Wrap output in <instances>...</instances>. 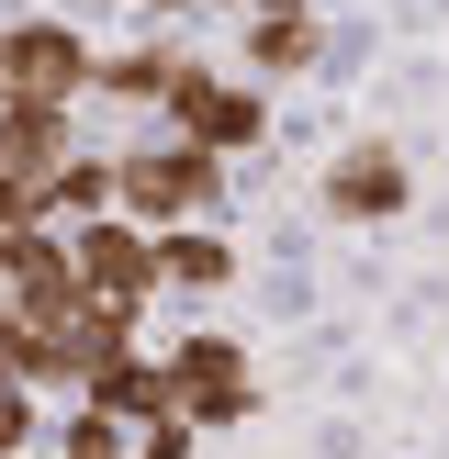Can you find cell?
I'll return each instance as SVG.
<instances>
[{
	"label": "cell",
	"instance_id": "cell-8",
	"mask_svg": "<svg viewBox=\"0 0 449 459\" xmlns=\"http://www.w3.org/2000/svg\"><path fill=\"white\" fill-rule=\"evenodd\" d=\"M79 403H101V415H124V426H157V415H180V403H169V359H146V348H135V359H112V370L90 381Z\"/></svg>",
	"mask_w": 449,
	"mask_h": 459
},
{
	"label": "cell",
	"instance_id": "cell-7",
	"mask_svg": "<svg viewBox=\"0 0 449 459\" xmlns=\"http://www.w3.org/2000/svg\"><path fill=\"white\" fill-rule=\"evenodd\" d=\"M404 191H416V169H404L393 146H348V157L326 169V213H337V224H393Z\"/></svg>",
	"mask_w": 449,
	"mask_h": 459
},
{
	"label": "cell",
	"instance_id": "cell-16",
	"mask_svg": "<svg viewBox=\"0 0 449 459\" xmlns=\"http://www.w3.org/2000/svg\"><path fill=\"white\" fill-rule=\"evenodd\" d=\"M247 12H314V0H247Z\"/></svg>",
	"mask_w": 449,
	"mask_h": 459
},
{
	"label": "cell",
	"instance_id": "cell-10",
	"mask_svg": "<svg viewBox=\"0 0 449 459\" xmlns=\"http://www.w3.org/2000/svg\"><path fill=\"white\" fill-rule=\"evenodd\" d=\"M169 79H180L169 45H124V56H101V79H90V90L124 101V112H157V101H169Z\"/></svg>",
	"mask_w": 449,
	"mask_h": 459
},
{
	"label": "cell",
	"instance_id": "cell-17",
	"mask_svg": "<svg viewBox=\"0 0 449 459\" xmlns=\"http://www.w3.org/2000/svg\"><path fill=\"white\" fill-rule=\"evenodd\" d=\"M135 12H180V0H135Z\"/></svg>",
	"mask_w": 449,
	"mask_h": 459
},
{
	"label": "cell",
	"instance_id": "cell-9",
	"mask_svg": "<svg viewBox=\"0 0 449 459\" xmlns=\"http://www.w3.org/2000/svg\"><path fill=\"white\" fill-rule=\"evenodd\" d=\"M157 281L169 291H224L236 281V247H224L214 224H169V236H157Z\"/></svg>",
	"mask_w": 449,
	"mask_h": 459
},
{
	"label": "cell",
	"instance_id": "cell-14",
	"mask_svg": "<svg viewBox=\"0 0 449 459\" xmlns=\"http://www.w3.org/2000/svg\"><path fill=\"white\" fill-rule=\"evenodd\" d=\"M34 448V381H0V459Z\"/></svg>",
	"mask_w": 449,
	"mask_h": 459
},
{
	"label": "cell",
	"instance_id": "cell-12",
	"mask_svg": "<svg viewBox=\"0 0 449 459\" xmlns=\"http://www.w3.org/2000/svg\"><path fill=\"white\" fill-rule=\"evenodd\" d=\"M57 459H135V426L101 415V403H79V415L57 426Z\"/></svg>",
	"mask_w": 449,
	"mask_h": 459
},
{
	"label": "cell",
	"instance_id": "cell-1",
	"mask_svg": "<svg viewBox=\"0 0 449 459\" xmlns=\"http://www.w3.org/2000/svg\"><path fill=\"white\" fill-rule=\"evenodd\" d=\"M112 179H124V213L146 224V236H169V224H202L224 191V157L191 146V134H169V146H124L112 157Z\"/></svg>",
	"mask_w": 449,
	"mask_h": 459
},
{
	"label": "cell",
	"instance_id": "cell-18",
	"mask_svg": "<svg viewBox=\"0 0 449 459\" xmlns=\"http://www.w3.org/2000/svg\"><path fill=\"white\" fill-rule=\"evenodd\" d=\"M22 459H57V448H22Z\"/></svg>",
	"mask_w": 449,
	"mask_h": 459
},
{
	"label": "cell",
	"instance_id": "cell-5",
	"mask_svg": "<svg viewBox=\"0 0 449 459\" xmlns=\"http://www.w3.org/2000/svg\"><path fill=\"white\" fill-rule=\"evenodd\" d=\"M157 359H169V403H180L191 426H236L247 403H259V381H247V348H236V336H169Z\"/></svg>",
	"mask_w": 449,
	"mask_h": 459
},
{
	"label": "cell",
	"instance_id": "cell-11",
	"mask_svg": "<svg viewBox=\"0 0 449 459\" xmlns=\"http://www.w3.org/2000/svg\"><path fill=\"white\" fill-rule=\"evenodd\" d=\"M304 56H314V12H259L247 22V67L259 79H292Z\"/></svg>",
	"mask_w": 449,
	"mask_h": 459
},
{
	"label": "cell",
	"instance_id": "cell-13",
	"mask_svg": "<svg viewBox=\"0 0 449 459\" xmlns=\"http://www.w3.org/2000/svg\"><path fill=\"white\" fill-rule=\"evenodd\" d=\"M0 381H45V336L34 314H12V291H0Z\"/></svg>",
	"mask_w": 449,
	"mask_h": 459
},
{
	"label": "cell",
	"instance_id": "cell-4",
	"mask_svg": "<svg viewBox=\"0 0 449 459\" xmlns=\"http://www.w3.org/2000/svg\"><path fill=\"white\" fill-rule=\"evenodd\" d=\"M67 258H79V291H90V303H124V314H146L157 291H169V281H157V236H146L135 213H101V224H79V236H67Z\"/></svg>",
	"mask_w": 449,
	"mask_h": 459
},
{
	"label": "cell",
	"instance_id": "cell-3",
	"mask_svg": "<svg viewBox=\"0 0 449 459\" xmlns=\"http://www.w3.org/2000/svg\"><path fill=\"white\" fill-rule=\"evenodd\" d=\"M157 124L191 134V146H214V157H247V146L269 134V101H259L247 79H224V67L180 56V79H169V101H157Z\"/></svg>",
	"mask_w": 449,
	"mask_h": 459
},
{
	"label": "cell",
	"instance_id": "cell-15",
	"mask_svg": "<svg viewBox=\"0 0 449 459\" xmlns=\"http://www.w3.org/2000/svg\"><path fill=\"white\" fill-rule=\"evenodd\" d=\"M191 437H202L191 415H157V426H135V459H191Z\"/></svg>",
	"mask_w": 449,
	"mask_h": 459
},
{
	"label": "cell",
	"instance_id": "cell-2",
	"mask_svg": "<svg viewBox=\"0 0 449 459\" xmlns=\"http://www.w3.org/2000/svg\"><path fill=\"white\" fill-rule=\"evenodd\" d=\"M90 79H101V56L79 22H12L0 34V112H67Z\"/></svg>",
	"mask_w": 449,
	"mask_h": 459
},
{
	"label": "cell",
	"instance_id": "cell-6",
	"mask_svg": "<svg viewBox=\"0 0 449 459\" xmlns=\"http://www.w3.org/2000/svg\"><path fill=\"white\" fill-rule=\"evenodd\" d=\"M0 291H12V314H34V336H57L67 314L90 303V291H79V258H67L57 224H22V236H12V281H0Z\"/></svg>",
	"mask_w": 449,
	"mask_h": 459
}]
</instances>
